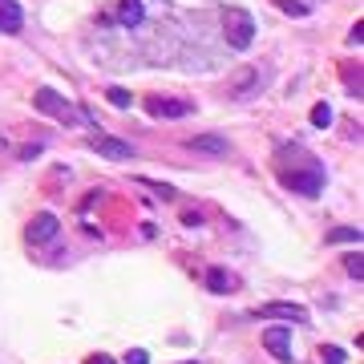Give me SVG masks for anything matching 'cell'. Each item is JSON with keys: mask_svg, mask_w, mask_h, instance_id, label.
I'll list each match as a JSON object with an SVG mask.
<instances>
[{"mask_svg": "<svg viewBox=\"0 0 364 364\" xmlns=\"http://www.w3.org/2000/svg\"><path fill=\"white\" fill-rule=\"evenodd\" d=\"M223 37H227L231 49H251L255 41V21H251V12H243V8H227V16H223Z\"/></svg>", "mask_w": 364, "mask_h": 364, "instance_id": "obj_1", "label": "cell"}, {"mask_svg": "<svg viewBox=\"0 0 364 364\" xmlns=\"http://www.w3.org/2000/svg\"><path fill=\"white\" fill-rule=\"evenodd\" d=\"M33 105H37L41 114H53V118H61L65 126H81V122H86V114H81L73 101H65V97H61L57 90H37Z\"/></svg>", "mask_w": 364, "mask_h": 364, "instance_id": "obj_2", "label": "cell"}, {"mask_svg": "<svg viewBox=\"0 0 364 364\" xmlns=\"http://www.w3.org/2000/svg\"><path fill=\"white\" fill-rule=\"evenodd\" d=\"M283 186L296 190V194H304V198H316L320 190H324V174H320L316 166L312 170H291V174H283Z\"/></svg>", "mask_w": 364, "mask_h": 364, "instance_id": "obj_3", "label": "cell"}, {"mask_svg": "<svg viewBox=\"0 0 364 364\" xmlns=\"http://www.w3.org/2000/svg\"><path fill=\"white\" fill-rule=\"evenodd\" d=\"M263 348L272 352L275 361H291V332H287V328H279V324L268 328V332H263Z\"/></svg>", "mask_w": 364, "mask_h": 364, "instance_id": "obj_4", "label": "cell"}, {"mask_svg": "<svg viewBox=\"0 0 364 364\" xmlns=\"http://www.w3.org/2000/svg\"><path fill=\"white\" fill-rule=\"evenodd\" d=\"M146 114H150V118H186V114H190V101H174V97H150V101H146Z\"/></svg>", "mask_w": 364, "mask_h": 364, "instance_id": "obj_5", "label": "cell"}, {"mask_svg": "<svg viewBox=\"0 0 364 364\" xmlns=\"http://www.w3.org/2000/svg\"><path fill=\"white\" fill-rule=\"evenodd\" d=\"M57 227H61V219H57L53 211H41V215L29 223V243H49V239L57 235Z\"/></svg>", "mask_w": 364, "mask_h": 364, "instance_id": "obj_6", "label": "cell"}, {"mask_svg": "<svg viewBox=\"0 0 364 364\" xmlns=\"http://www.w3.org/2000/svg\"><path fill=\"white\" fill-rule=\"evenodd\" d=\"M186 146H190L194 154H211V158H223V154H231L227 138H219V134H198V138H190Z\"/></svg>", "mask_w": 364, "mask_h": 364, "instance_id": "obj_7", "label": "cell"}, {"mask_svg": "<svg viewBox=\"0 0 364 364\" xmlns=\"http://www.w3.org/2000/svg\"><path fill=\"white\" fill-rule=\"evenodd\" d=\"M251 316H279V320L304 324V320H308V308H300V304H263V308H255Z\"/></svg>", "mask_w": 364, "mask_h": 364, "instance_id": "obj_8", "label": "cell"}, {"mask_svg": "<svg viewBox=\"0 0 364 364\" xmlns=\"http://www.w3.org/2000/svg\"><path fill=\"white\" fill-rule=\"evenodd\" d=\"M93 150H97V154H105V158H130V154H134V146H130V142H122V138H105V134L93 138Z\"/></svg>", "mask_w": 364, "mask_h": 364, "instance_id": "obj_9", "label": "cell"}, {"mask_svg": "<svg viewBox=\"0 0 364 364\" xmlns=\"http://www.w3.org/2000/svg\"><path fill=\"white\" fill-rule=\"evenodd\" d=\"M21 25H25V16L16 8V0H0V29L4 33H21Z\"/></svg>", "mask_w": 364, "mask_h": 364, "instance_id": "obj_10", "label": "cell"}, {"mask_svg": "<svg viewBox=\"0 0 364 364\" xmlns=\"http://www.w3.org/2000/svg\"><path fill=\"white\" fill-rule=\"evenodd\" d=\"M207 287H211V291H219V296H227V291H235L239 283H235V275H231V272L211 268V272H207Z\"/></svg>", "mask_w": 364, "mask_h": 364, "instance_id": "obj_11", "label": "cell"}, {"mask_svg": "<svg viewBox=\"0 0 364 364\" xmlns=\"http://www.w3.org/2000/svg\"><path fill=\"white\" fill-rule=\"evenodd\" d=\"M118 21H122V25H138V21H142V4H138V0H122V4H118Z\"/></svg>", "mask_w": 364, "mask_h": 364, "instance_id": "obj_12", "label": "cell"}, {"mask_svg": "<svg viewBox=\"0 0 364 364\" xmlns=\"http://www.w3.org/2000/svg\"><path fill=\"white\" fill-rule=\"evenodd\" d=\"M255 81H259V73L243 69V73H239V77L231 81V93H235V97H243V93H251V86H255Z\"/></svg>", "mask_w": 364, "mask_h": 364, "instance_id": "obj_13", "label": "cell"}, {"mask_svg": "<svg viewBox=\"0 0 364 364\" xmlns=\"http://www.w3.org/2000/svg\"><path fill=\"white\" fill-rule=\"evenodd\" d=\"M275 8H279V12H287V16H308V12H312L304 0H275Z\"/></svg>", "mask_w": 364, "mask_h": 364, "instance_id": "obj_14", "label": "cell"}, {"mask_svg": "<svg viewBox=\"0 0 364 364\" xmlns=\"http://www.w3.org/2000/svg\"><path fill=\"white\" fill-rule=\"evenodd\" d=\"M328 243H361V231H352V227H336L332 235H328Z\"/></svg>", "mask_w": 364, "mask_h": 364, "instance_id": "obj_15", "label": "cell"}, {"mask_svg": "<svg viewBox=\"0 0 364 364\" xmlns=\"http://www.w3.org/2000/svg\"><path fill=\"white\" fill-rule=\"evenodd\" d=\"M105 97H109V105H118V109H126V105L134 101V97L122 90V86H109V90H105Z\"/></svg>", "mask_w": 364, "mask_h": 364, "instance_id": "obj_16", "label": "cell"}, {"mask_svg": "<svg viewBox=\"0 0 364 364\" xmlns=\"http://www.w3.org/2000/svg\"><path fill=\"white\" fill-rule=\"evenodd\" d=\"M344 272L352 275L356 283H361V275H364V259H361V251L356 255H344Z\"/></svg>", "mask_w": 364, "mask_h": 364, "instance_id": "obj_17", "label": "cell"}, {"mask_svg": "<svg viewBox=\"0 0 364 364\" xmlns=\"http://www.w3.org/2000/svg\"><path fill=\"white\" fill-rule=\"evenodd\" d=\"M312 126H320V130H328V126H332V109H328L324 101L312 109Z\"/></svg>", "mask_w": 364, "mask_h": 364, "instance_id": "obj_18", "label": "cell"}, {"mask_svg": "<svg viewBox=\"0 0 364 364\" xmlns=\"http://www.w3.org/2000/svg\"><path fill=\"white\" fill-rule=\"evenodd\" d=\"M320 356H324V364H344V361H348V356H344L340 348H332V344H328V348H324Z\"/></svg>", "mask_w": 364, "mask_h": 364, "instance_id": "obj_19", "label": "cell"}, {"mask_svg": "<svg viewBox=\"0 0 364 364\" xmlns=\"http://www.w3.org/2000/svg\"><path fill=\"white\" fill-rule=\"evenodd\" d=\"M126 364H150L146 348H130V352H126Z\"/></svg>", "mask_w": 364, "mask_h": 364, "instance_id": "obj_20", "label": "cell"}, {"mask_svg": "<svg viewBox=\"0 0 364 364\" xmlns=\"http://www.w3.org/2000/svg\"><path fill=\"white\" fill-rule=\"evenodd\" d=\"M154 194H162V198H174V186H158V182H146Z\"/></svg>", "mask_w": 364, "mask_h": 364, "instance_id": "obj_21", "label": "cell"}, {"mask_svg": "<svg viewBox=\"0 0 364 364\" xmlns=\"http://www.w3.org/2000/svg\"><path fill=\"white\" fill-rule=\"evenodd\" d=\"M348 41H352V45H361V41H364V21H356V29L348 33Z\"/></svg>", "mask_w": 364, "mask_h": 364, "instance_id": "obj_22", "label": "cell"}, {"mask_svg": "<svg viewBox=\"0 0 364 364\" xmlns=\"http://www.w3.org/2000/svg\"><path fill=\"white\" fill-rule=\"evenodd\" d=\"M37 154H41V146H25V150H21V158H25V162H33Z\"/></svg>", "mask_w": 364, "mask_h": 364, "instance_id": "obj_23", "label": "cell"}, {"mask_svg": "<svg viewBox=\"0 0 364 364\" xmlns=\"http://www.w3.org/2000/svg\"><path fill=\"white\" fill-rule=\"evenodd\" d=\"M182 223H186V227H198L203 219H198V211H186V215H182Z\"/></svg>", "mask_w": 364, "mask_h": 364, "instance_id": "obj_24", "label": "cell"}, {"mask_svg": "<svg viewBox=\"0 0 364 364\" xmlns=\"http://www.w3.org/2000/svg\"><path fill=\"white\" fill-rule=\"evenodd\" d=\"M86 364H114V361H109L105 352H93V356H90V361H86Z\"/></svg>", "mask_w": 364, "mask_h": 364, "instance_id": "obj_25", "label": "cell"}]
</instances>
